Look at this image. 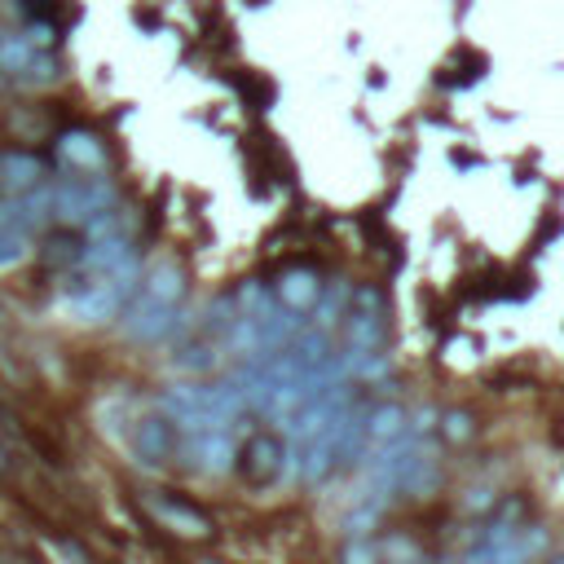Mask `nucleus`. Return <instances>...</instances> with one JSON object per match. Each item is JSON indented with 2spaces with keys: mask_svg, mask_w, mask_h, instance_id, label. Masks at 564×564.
Wrapping results in <instances>:
<instances>
[{
  "mask_svg": "<svg viewBox=\"0 0 564 564\" xmlns=\"http://www.w3.org/2000/svg\"><path fill=\"white\" fill-rule=\"evenodd\" d=\"M110 199H116V190H110L101 177H88V172L53 185V212L62 220H88L93 212L110 207Z\"/></svg>",
  "mask_w": 564,
  "mask_h": 564,
  "instance_id": "obj_1",
  "label": "nucleus"
},
{
  "mask_svg": "<svg viewBox=\"0 0 564 564\" xmlns=\"http://www.w3.org/2000/svg\"><path fill=\"white\" fill-rule=\"evenodd\" d=\"M129 291H133V287H124V283H116L110 274H101V278L88 283L80 296H71L67 309H71L80 322H106V317H116V309H120V300H124Z\"/></svg>",
  "mask_w": 564,
  "mask_h": 564,
  "instance_id": "obj_2",
  "label": "nucleus"
},
{
  "mask_svg": "<svg viewBox=\"0 0 564 564\" xmlns=\"http://www.w3.org/2000/svg\"><path fill=\"white\" fill-rule=\"evenodd\" d=\"M177 326H181L177 304H155V300H146V296H137V304H133L129 317H124V331L133 335V340H164V335L177 331Z\"/></svg>",
  "mask_w": 564,
  "mask_h": 564,
  "instance_id": "obj_3",
  "label": "nucleus"
},
{
  "mask_svg": "<svg viewBox=\"0 0 564 564\" xmlns=\"http://www.w3.org/2000/svg\"><path fill=\"white\" fill-rule=\"evenodd\" d=\"M185 449H190L194 468H203V472H230V464H235V441H230V428L190 432Z\"/></svg>",
  "mask_w": 564,
  "mask_h": 564,
  "instance_id": "obj_4",
  "label": "nucleus"
},
{
  "mask_svg": "<svg viewBox=\"0 0 564 564\" xmlns=\"http://www.w3.org/2000/svg\"><path fill=\"white\" fill-rule=\"evenodd\" d=\"M146 512H151L164 529H172V533H185V538H203V533H212L207 516H203V512H194V507H190V503H181V499L146 494Z\"/></svg>",
  "mask_w": 564,
  "mask_h": 564,
  "instance_id": "obj_5",
  "label": "nucleus"
},
{
  "mask_svg": "<svg viewBox=\"0 0 564 564\" xmlns=\"http://www.w3.org/2000/svg\"><path fill=\"white\" fill-rule=\"evenodd\" d=\"M58 164L71 168V172H101L106 168V151H101V142L93 133L71 129V133L58 137Z\"/></svg>",
  "mask_w": 564,
  "mask_h": 564,
  "instance_id": "obj_6",
  "label": "nucleus"
},
{
  "mask_svg": "<svg viewBox=\"0 0 564 564\" xmlns=\"http://www.w3.org/2000/svg\"><path fill=\"white\" fill-rule=\"evenodd\" d=\"M0 185L10 194H32L45 185V164L27 151H5L0 155Z\"/></svg>",
  "mask_w": 564,
  "mask_h": 564,
  "instance_id": "obj_7",
  "label": "nucleus"
},
{
  "mask_svg": "<svg viewBox=\"0 0 564 564\" xmlns=\"http://www.w3.org/2000/svg\"><path fill=\"white\" fill-rule=\"evenodd\" d=\"M133 449L142 464H164L172 455V423L164 415H146L133 428Z\"/></svg>",
  "mask_w": 564,
  "mask_h": 564,
  "instance_id": "obj_8",
  "label": "nucleus"
},
{
  "mask_svg": "<svg viewBox=\"0 0 564 564\" xmlns=\"http://www.w3.org/2000/svg\"><path fill=\"white\" fill-rule=\"evenodd\" d=\"M124 256H133L129 239H124V235H106V239H93L88 252H80V265H84L88 274H110Z\"/></svg>",
  "mask_w": 564,
  "mask_h": 564,
  "instance_id": "obj_9",
  "label": "nucleus"
},
{
  "mask_svg": "<svg viewBox=\"0 0 564 564\" xmlns=\"http://www.w3.org/2000/svg\"><path fill=\"white\" fill-rule=\"evenodd\" d=\"M283 468V445L274 436H256L248 441V477L252 481H269Z\"/></svg>",
  "mask_w": 564,
  "mask_h": 564,
  "instance_id": "obj_10",
  "label": "nucleus"
},
{
  "mask_svg": "<svg viewBox=\"0 0 564 564\" xmlns=\"http://www.w3.org/2000/svg\"><path fill=\"white\" fill-rule=\"evenodd\" d=\"M142 296L155 300V304H177V296H181V269L177 265H155L146 274V283H142Z\"/></svg>",
  "mask_w": 564,
  "mask_h": 564,
  "instance_id": "obj_11",
  "label": "nucleus"
},
{
  "mask_svg": "<svg viewBox=\"0 0 564 564\" xmlns=\"http://www.w3.org/2000/svg\"><path fill=\"white\" fill-rule=\"evenodd\" d=\"M278 296L291 309H309V304H317V278L313 274H287L283 287H278Z\"/></svg>",
  "mask_w": 564,
  "mask_h": 564,
  "instance_id": "obj_12",
  "label": "nucleus"
},
{
  "mask_svg": "<svg viewBox=\"0 0 564 564\" xmlns=\"http://www.w3.org/2000/svg\"><path fill=\"white\" fill-rule=\"evenodd\" d=\"M406 432V415L397 406H380L371 419H367V436L371 441H397Z\"/></svg>",
  "mask_w": 564,
  "mask_h": 564,
  "instance_id": "obj_13",
  "label": "nucleus"
},
{
  "mask_svg": "<svg viewBox=\"0 0 564 564\" xmlns=\"http://www.w3.org/2000/svg\"><path fill=\"white\" fill-rule=\"evenodd\" d=\"M32 53H40V49H32L23 36H5V40H0V71L19 75V71L32 62Z\"/></svg>",
  "mask_w": 564,
  "mask_h": 564,
  "instance_id": "obj_14",
  "label": "nucleus"
},
{
  "mask_svg": "<svg viewBox=\"0 0 564 564\" xmlns=\"http://www.w3.org/2000/svg\"><path fill=\"white\" fill-rule=\"evenodd\" d=\"M27 243H32L27 230H0V269L19 265V261L27 256Z\"/></svg>",
  "mask_w": 564,
  "mask_h": 564,
  "instance_id": "obj_15",
  "label": "nucleus"
},
{
  "mask_svg": "<svg viewBox=\"0 0 564 564\" xmlns=\"http://www.w3.org/2000/svg\"><path fill=\"white\" fill-rule=\"evenodd\" d=\"M14 80H19V84H49V80H58V62L45 58V53H32V62H27Z\"/></svg>",
  "mask_w": 564,
  "mask_h": 564,
  "instance_id": "obj_16",
  "label": "nucleus"
},
{
  "mask_svg": "<svg viewBox=\"0 0 564 564\" xmlns=\"http://www.w3.org/2000/svg\"><path fill=\"white\" fill-rule=\"evenodd\" d=\"M45 261H58V265H67V261H80V248H75V239H67V235L49 239V248H45Z\"/></svg>",
  "mask_w": 564,
  "mask_h": 564,
  "instance_id": "obj_17",
  "label": "nucleus"
},
{
  "mask_svg": "<svg viewBox=\"0 0 564 564\" xmlns=\"http://www.w3.org/2000/svg\"><path fill=\"white\" fill-rule=\"evenodd\" d=\"M23 40H27V45H32V49H49V45H53V40H58V27H53V23H45V19H40V23H32V27H27V36H23Z\"/></svg>",
  "mask_w": 564,
  "mask_h": 564,
  "instance_id": "obj_18",
  "label": "nucleus"
},
{
  "mask_svg": "<svg viewBox=\"0 0 564 564\" xmlns=\"http://www.w3.org/2000/svg\"><path fill=\"white\" fill-rule=\"evenodd\" d=\"M384 555H388V564H393V560L406 564V560H419V547H415L410 538H388V542H384Z\"/></svg>",
  "mask_w": 564,
  "mask_h": 564,
  "instance_id": "obj_19",
  "label": "nucleus"
},
{
  "mask_svg": "<svg viewBox=\"0 0 564 564\" xmlns=\"http://www.w3.org/2000/svg\"><path fill=\"white\" fill-rule=\"evenodd\" d=\"M445 436H449V441H468V436H472V419L459 415V410L445 415Z\"/></svg>",
  "mask_w": 564,
  "mask_h": 564,
  "instance_id": "obj_20",
  "label": "nucleus"
},
{
  "mask_svg": "<svg viewBox=\"0 0 564 564\" xmlns=\"http://www.w3.org/2000/svg\"><path fill=\"white\" fill-rule=\"evenodd\" d=\"M380 560V551L371 547V542H353L349 551H345V564H375Z\"/></svg>",
  "mask_w": 564,
  "mask_h": 564,
  "instance_id": "obj_21",
  "label": "nucleus"
},
{
  "mask_svg": "<svg viewBox=\"0 0 564 564\" xmlns=\"http://www.w3.org/2000/svg\"><path fill=\"white\" fill-rule=\"evenodd\" d=\"M0 472H5V449H0Z\"/></svg>",
  "mask_w": 564,
  "mask_h": 564,
  "instance_id": "obj_22",
  "label": "nucleus"
},
{
  "mask_svg": "<svg viewBox=\"0 0 564 564\" xmlns=\"http://www.w3.org/2000/svg\"><path fill=\"white\" fill-rule=\"evenodd\" d=\"M203 564H216V560H203Z\"/></svg>",
  "mask_w": 564,
  "mask_h": 564,
  "instance_id": "obj_23",
  "label": "nucleus"
},
{
  "mask_svg": "<svg viewBox=\"0 0 564 564\" xmlns=\"http://www.w3.org/2000/svg\"><path fill=\"white\" fill-rule=\"evenodd\" d=\"M555 564H564V560H555Z\"/></svg>",
  "mask_w": 564,
  "mask_h": 564,
  "instance_id": "obj_24",
  "label": "nucleus"
}]
</instances>
